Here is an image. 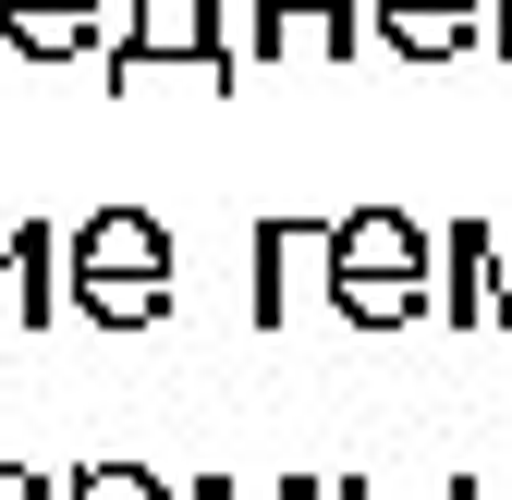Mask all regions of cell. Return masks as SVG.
Segmentation results:
<instances>
[{"instance_id": "cell-1", "label": "cell", "mask_w": 512, "mask_h": 500, "mask_svg": "<svg viewBox=\"0 0 512 500\" xmlns=\"http://www.w3.org/2000/svg\"><path fill=\"white\" fill-rule=\"evenodd\" d=\"M330 305L354 330H415L439 318V232L403 208H354L330 220Z\"/></svg>"}, {"instance_id": "cell-2", "label": "cell", "mask_w": 512, "mask_h": 500, "mask_svg": "<svg viewBox=\"0 0 512 500\" xmlns=\"http://www.w3.org/2000/svg\"><path fill=\"white\" fill-rule=\"evenodd\" d=\"M61 293H74L86 330H159L171 318V232L147 208L74 220V244H61Z\"/></svg>"}, {"instance_id": "cell-3", "label": "cell", "mask_w": 512, "mask_h": 500, "mask_svg": "<svg viewBox=\"0 0 512 500\" xmlns=\"http://www.w3.org/2000/svg\"><path fill=\"white\" fill-rule=\"evenodd\" d=\"M159 61H183V74H208V86H244V74H232V61H244V37H232V0H122L110 86L159 74Z\"/></svg>"}, {"instance_id": "cell-4", "label": "cell", "mask_w": 512, "mask_h": 500, "mask_svg": "<svg viewBox=\"0 0 512 500\" xmlns=\"http://www.w3.org/2000/svg\"><path fill=\"white\" fill-rule=\"evenodd\" d=\"M366 49V0H256L244 61H354Z\"/></svg>"}, {"instance_id": "cell-5", "label": "cell", "mask_w": 512, "mask_h": 500, "mask_svg": "<svg viewBox=\"0 0 512 500\" xmlns=\"http://www.w3.org/2000/svg\"><path fill=\"white\" fill-rule=\"evenodd\" d=\"M244 257H256L244 318H256V330H293V281H305V269L330 281V220H256V232H244Z\"/></svg>"}, {"instance_id": "cell-6", "label": "cell", "mask_w": 512, "mask_h": 500, "mask_svg": "<svg viewBox=\"0 0 512 500\" xmlns=\"http://www.w3.org/2000/svg\"><path fill=\"white\" fill-rule=\"evenodd\" d=\"M0 49L86 61V49H110V0H0Z\"/></svg>"}, {"instance_id": "cell-7", "label": "cell", "mask_w": 512, "mask_h": 500, "mask_svg": "<svg viewBox=\"0 0 512 500\" xmlns=\"http://www.w3.org/2000/svg\"><path fill=\"white\" fill-rule=\"evenodd\" d=\"M61 244H74V232H49V220H13V244H0V293H13L25 330L74 318V293H61Z\"/></svg>"}, {"instance_id": "cell-8", "label": "cell", "mask_w": 512, "mask_h": 500, "mask_svg": "<svg viewBox=\"0 0 512 500\" xmlns=\"http://www.w3.org/2000/svg\"><path fill=\"white\" fill-rule=\"evenodd\" d=\"M366 37L391 49V61H464L488 25H476V13H366Z\"/></svg>"}, {"instance_id": "cell-9", "label": "cell", "mask_w": 512, "mask_h": 500, "mask_svg": "<svg viewBox=\"0 0 512 500\" xmlns=\"http://www.w3.org/2000/svg\"><path fill=\"white\" fill-rule=\"evenodd\" d=\"M61 500H183V488H159L147 464H74V476H61Z\"/></svg>"}, {"instance_id": "cell-10", "label": "cell", "mask_w": 512, "mask_h": 500, "mask_svg": "<svg viewBox=\"0 0 512 500\" xmlns=\"http://www.w3.org/2000/svg\"><path fill=\"white\" fill-rule=\"evenodd\" d=\"M0 500H61V476L49 464H0Z\"/></svg>"}, {"instance_id": "cell-11", "label": "cell", "mask_w": 512, "mask_h": 500, "mask_svg": "<svg viewBox=\"0 0 512 500\" xmlns=\"http://www.w3.org/2000/svg\"><path fill=\"white\" fill-rule=\"evenodd\" d=\"M366 13H476L488 25V0H366Z\"/></svg>"}, {"instance_id": "cell-12", "label": "cell", "mask_w": 512, "mask_h": 500, "mask_svg": "<svg viewBox=\"0 0 512 500\" xmlns=\"http://www.w3.org/2000/svg\"><path fill=\"white\" fill-rule=\"evenodd\" d=\"M269 500H330V476H317V464H305V476H281Z\"/></svg>"}, {"instance_id": "cell-13", "label": "cell", "mask_w": 512, "mask_h": 500, "mask_svg": "<svg viewBox=\"0 0 512 500\" xmlns=\"http://www.w3.org/2000/svg\"><path fill=\"white\" fill-rule=\"evenodd\" d=\"M183 500H244V488H232V476H196V488H183Z\"/></svg>"}, {"instance_id": "cell-14", "label": "cell", "mask_w": 512, "mask_h": 500, "mask_svg": "<svg viewBox=\"0 0 512 500\" xmlns=\"http://www.w3.org/2000/svg\"><path fill=\"white\" fill-rule=\"evenodd\" d=\"M330 500H378V488H366V476H354V464H342V476H330Z\"/></svg>"}, {"instance_id": "cell-15", "label": "cell", "mask_w": 512, "mask_h": 500, "mask_svg": "<svg viewBox=\"0 0 512 500\" xmlns=\"http://www.w3.org/2000/svg\"><path fill=\"white\" fill-rule=\"evenodd\" d=\"M439 500H488V476H452V488H439Z\"/></svg>"}, {"instance_id": "cell-16", "label": "cell", "mask_w": 512, "mask_h": 500, "mask_svg": "<svg viewBox=\"0 0 512 500\" xmlns=\"http://www.w3.org/2000/svg\"><path fill=\"white\" fill-rule=\"evenodd\" d=\"M488 25H500V61H512V0H500V13H488Z\"/></svg>"}]
</instances>
